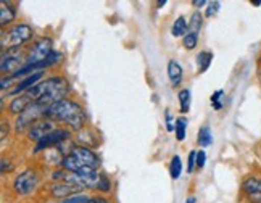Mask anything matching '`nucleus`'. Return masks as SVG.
Listing matches in <instances>:
<instances>
[{"label":"nucleus","instance_id":"f257e3e1","mask_svg":"<svg viewBox=\"0 0 261 203\" xmlns=\"http://www.w3.org/2000/svg\"><path fill=\"white\" fill-rule=\"evenodd\" d=\"M69 92V84L65 78H48L44 83L34 86L33 89H29L28 92H24L33 102L42 104L47 108L50 105H54L55 102L63 100L65 95Z\"/></svg>","mask_w":261,"mask_h":203},{"label":"nucleus","instance_id":"f03ea898","mask_svg":"<svg viewBox=\"0 0 261 203\" xmlns=\"http://www.w3.org/2000/svg\"><path fill=\"white\" fill-rule=\"evenodd\" d=\"M45 116L57 119V121H63V123H66L73 131L83 129L84 124H86V111H84V108L79 104H76V102L68 100V98L58 100V102H55L54 105H50L47 108Z\"/></svg>","mask_w":261,"mask_h":203},{"label":"nucleus","instance_id":"7ed1b4c3","mask_svg":"<svg viewBox=\"0 0 261 203\" xmlns=\"http://www.w3.org/2000/svg\"><path fill=\"white\" fill-rule=\"evenodd\" d=\"M33 37V28L28 24H16L13 28H10L8 31L2 33V48L4 50H12L18 48L19 45L26 44L28 40H31Z\"/></svg>","mask_w":261,"mask_h":203},{"label":"nucleus","instance_id":"20e7f679","mask_svg":"<svg viewBox=\"0 0 261 203\" xmlns=\"http://www.w3.org/2000/svg\"><path fill=\"white\" fill-rule=\"evenodd\" d=\"M52 54H54L52 40H50L48 37H42L31 47V50H29V54H28V57L24 60V65H28V66L39 65V63L45 62V60Z\"/></svg>","mask_w":261,"mask_h":203},{"label":"nucleus","instance_id":"39448f33","mask_svg":"<svg viewBox=\"0 0 261 203\" xmlns=\"http://www.w3.org/2000/svg\"><path fill=\"white\" fill-rule=\"evenodd\" d=\"M37 182H39L37 172L33 171V169H26L19 176L15 177L13 189H15V192L18 195H28L37 187Z\"/></svg>","mask_w":261,"mask_h":203},{"label":"nucleus","instance_id":"423d86ee","mask_svg":"<svg viewBox=\"0 0 261 203\" xmlns=\"http://www.w3.org/2000/svg\"><path fill=\"white\" fill-rule=\"evenodd\" d=\"M47 113V107L42 105V104H37V102H34V104L29 107L24 113H21L18 116L16 119V129L18 131H21L28 126H33L37 123V119L41 118V116H45Z\"/></svg>","mask_w":261,"mask_h":203},{"label":"nucleus","instance_id":"0eeeda50","mask_svg":"<svg viewBox=\"0 0 261 203\" xmlns=\"http://www.w3.org/2000/svg\"><path fill=\"white\" fill-rule=\"evenodd\" d=\"M68 137H69L68 131H65V129H54L52 133H48L47 136H44L39 142H36L34 151H41V150H45V148H50V147L60 145L62 142L68 140Z\"/></svg>","mask_w":261,"mask_h":203},{"label":"nucleus","instance_id":"6e6552de","mask_svg":"<svg viewBox=\"0 0 261 203\" xmlns=\"http://www.w3.org/2000/svg\"><path fill=\"white\" fill-rule=\"evenodd\" d=\"M69 154H71L73 157H76L79 161H83L84 165H87V166H90V168H94V169H97V168L100 166V158H98L89 147H81V145L73 147Z\"/></svg>","mask_w":261,"mask_h":203},{"label":"nucleus","instance_id":"1a4fd4ad","mask_svg":"<svg viewBox=\"0 0 261 203\" xmlns=\"http://www.w3.org/2000/svg\"><path fill=\"white\" fill-rule=\"evenodd\" d=\"M23 63V58H21V54H19L18 48H12L8 50V54H4L2 55V65H0V69H2V73H10V71L13 69H19L18 66Z\"/></svg>","mask_w":261,"mask_h":203},{"label":"nucleus","instance_id":"9d476101","mask_svg":"<svg viewBox=\"0 0 261 203\" xmlns=\"http://www.w3.org/2000/svg\"><path fill=\"white\" fill-rule=\"evenodd\" d=\"M244 192L253 203H261V179H247L244 182Z\"/></svg>","mask_w":261,"mask_h":203},{"label":"nucleus","instance_id":"9b49d317","mask_svg":"<svg viewBox=\"0 0 261 203\" xmlns=\"http://www.w3.org/2000/svg\"><path fill=\"white\" fill-rule=\"evenodd\" d=\"M52 131H54L52 121H37V123L33 124L31 129H29V139L39 142L44 136L52 133Z\"/></svg>","mask_w":261,"mask_h":203},{"label":"nucleus","instance_id":"f8f14e48","mask_svg":"<svg viewBox=\"0 0 261 203\" xmlns=\"http://www.w3.org/2000/svg\"><path fill=\"white\" fill-rule=\"evenodd\" d=\"M83 189H79L73 184H68V182H63V184H55L52 187V195L55 198H69L73 195H77Z\"/></svg>","mask_w":261,"mask_h":203},{"label":"nucleus","instance_id":"ddd939ff","mask_svg":"<svg viewBox=\"0 0 261 203\" xmlns=\"http://www.w3.org/2000/svg\"><path fill=\"white\" fill-rule=\"evenodd\" d=\"M44 76V71H36V73L29 74L28 78H24L21 83L18 84V87L13 89L12 94H21V92H28L29 89H33L34 86H37V81Z\"/></svg>","mask_w":261,"mask_h":203},{"label":"nucleus","instance_id":"4468645a","mask_svg":"<svg viewBox=\"0 0 261 203\" xmlns=\"http://www.w3.org/2000/svg\"><path fill=\"white\" fill-rule=\"evenodd\" d=\"M34 104V102L29 98L26 94H23V95H18L16 98H13L12 100V104H10V111H12L13 115H21V113H24V111L31 107Z\"/></svg>","mask_w":261,"mask_h":203},{"label":"nucleus","instance_id":"2eb2a0df","mask_svg":"<svg viewBox=\"0 0 261 203\" xmlns=\"http://www.w3.org/2000/svg\"><path fill=\"white\" fill-rule=\"evenodd\" d=\"M168 78L171 81V84L176 87L182 81V68L176 62V60H169L168 62Z\"/></svg>","mask_w":261,"mask_h":203},{"label":"nucleus","instance_id":"dca6fc26","mask_svg":"<svg viewBox=\"0 0 261 203\" xmlns=\"http://www.w3.org/2000/svg\"><path fill=\"white\" fill-rule=\"evenodd\" d=\"M15 19V8L7 5V2H0V24L7 26L8 23H12Z\"/></svg>","mask_w":261,"mask_h":203},{"label":"nucleus","instance_id":"f3484780","mask_svg":"<svg viewBox=\"0 0 261 203\" xmlns=\"http://www.w3.org/2000/svg\"><path fill=\"white\" fill-rule=\"evenodd\" d=\"M171 34L174 37H184L187 34V21L184 16L176 18V21L173 23V28H171Z\"/></svg>","mask_w":261,"mask_h":203},{"label":"nucleus","instance_id":"a211bd4d","mask_svg":"<svg viewBox=\"0 0 261 203\" xmlns=\"http://www.w3.org/2000/svg\"><path fill=\"white\" fill-rule=\"evenodd\" d=\"M212 60H213L212 52H200L197 55V66H198L200 73H203V71H206L210 68V65H212Z\"/></svg>","mask_w":261,"mask_h":203},{"label":"nucleus","instance_id":"6ab92c4d","mask_svg":"<svg viewBox=\"0 0 261 203\" xmlns=\"http://www.w3.org/2000/svg\"><path fill=\"white\" fill-rule=\"evenodd\" d=\"M197 142H198V145H202V147L212 145V142H213L212 129H210L208 126L200 128V131H198V137H197Z\"/></svg>","mask_w":261,"mask_h":203},{"label":"nucleus","instance_id":"aec40b11","mask_svg":"<svg viewBox=\"0 0 261 203\" xmlns=\"http://www.w3.org/2000/svg\"><path fill=\"white\" fill-rule=\"evenodd\" d=\"M179 105H180V113H189L190 110V90L182 89L179 92Z\"/></svg>","mask_w":261,"mask_h":203},{"label":"nucleus","instance_id":"412c9836","mask_svg":"<svg viewBox=\"0 0 261 203\" xmlns=\"http://www.w3.org/2000/svg\"><path fill=\"white\" fill-rule=\"evenodd\" d=\"M180 172H182V163H180V158L174 155L171 158V165H169V174H171L173 179H179Z\"/></svg>","mask_w":261,"mask_h":203},{"label":"nucleus","instance_id":"4be33fe9","mask_svg":"<svg viewBox=\"0 0 261 203\" xmlns=\"http://www.w3.org/2000/svg\"><path fill=\"white\" fill-rule=\"evenodd\" d=\"M202 24H203V18H202V13L195 12L192 16H190V21H189V28L192 29L190 33H195L198 34V31L202 29Z\"/></svg>","mask_w":261,"mask_h":203},{"label":"nucleus","instance_id":"5701e85b","mask_svg":"<svg viewBox=\"0 0 261 203\" xmlns=\"http://www.w3.org/2000/svg\"><path fill=\"white\" fill-rule=\"evenodd\" d=\"M174 124H176L174 129H176L177 140H184V137H186V128H187V119L186 118H177Z\"/></svg>","mask_w":261,"mask_h":203},{"label":"nucleus","instance_id":"b1692460","mask_svg":"<svg viewBox=\"0 0 261 203\" xmlns=\"http://www.w3.org/2000/svg\"><path fill=\"white\" fill-rule=\"evenodd\" d=\"M197 42H198V34L195 33H189L182 37V45L187 50H194L197 47Z\"/></svg>","mask_w":261,"mask_h":203},{"label":"nucleus","instance_id":"393cba45","mask_svg":"<svg viewBox=\"0 0 261 203\" xmlns=\"http://www.w3.org/2000/svg\"><path fill=\"white\" fill-rule=\"evenodd\" d=\"M221 97H223V90H218L212 95V105L215 110H221L223 108V104H221Z\"/></svg>","mask_w":261,"mask_h":203},{"label":"nucleus","instance_id":"a878e982","mask_svg":"<svg viewBox=\"0 0 261 203\" xmlns=\"http://www.w3.org/2000/svg\"><path fill=\"white\" fill-rule=\"evenodd\" d=\"M90 198L87 195H81V194H77V195H73V197H69V198H65V201L62 203H87Z\"/></svg>","mask_w":261,"mask_h":203},{"label":"nucleus","instance_id":"bb28decb","mask_svg":"<svg viewBox=\"0 0 261 203\" xmlns=\"http://www.w3.org/2000/svg\"><path fill=\"white\" fill-rule=\"evenodd\" d=\"M219 7H221L219 2H210V4H208V8H206V12H205V15H206L208 18L215 16V15L219 12Z\"/></svg>","mask_w":261,"mask_h":203},{"label":"nucleus","instance_id":"cd10ccee","mask_svg":"<svg viewBox=\"0 0 261 203\" xmlns=\"http://www.w3.org/2000/svg\"><path fill=\"white\" fill-rule=\"evenodd\" d=\"M195 166H197V151H190L187 160V172H192Z\"/></svg>","mask_w":261,"mask_h":203},{"label":"nucleus","instance_id":"c85d7f7f","mask_svg":"<svg viewBox=\"0 0 261 203\" xmlns=\"http://www.w3.org/2000/svg\"><path fill=\"white\" fill-rule=\"evenodd\" d=\"M205 161H206V154H205V150H198V151H197V166H198V168H203V166H205Z\"/></svg>","mask_w":261,"mask_h":203},{"label":"nucleus","instance_id":"c756f323","mask_svg":"<svg viewBox=\"0 0 261 203\" xmlns=\"http://www.w3.org/2000/svg\"><path fill=\"white\" fill-rule=\"evenodd\" d=\"M165 116H166V129H168V131H173V129H174V126H173V118H171V113H169L168 110H166Z\"/></svg>","mask_w":261,"mask_h":203},{"label":"nucleus","instance_id":"7c9ffc66","mask_svg":"<svg viewBox=\"0 0 261 203\" xmlns=\"http://www.w3.org/2000/svg\"><path fill=\"white\" fill-rule=\"evenodd\" d=\"M87 203H110V201L103 197H97V198H90Z\"/></svg>","mask_w":261,"mask_h":203},{"label":"nucleus","instance_id":"2f4dec72","mask_svg":"<svg viewBox=\"0 0 261 203\" xmlns=\"http://www.w3.org/2000/svg\"><path fill=\"white\" fill-rule=\"evenodd\" d=\"M7 169H8V171L12 169V165H10V161L2 160V172H7Z\"/></svg>","mask_w":261,"mask_h":203},{"label":"nucleus","instance_id":"473e14b6","mask_svg":"<svg viewBox=\"0 0 261 203\" xmlns=\"http://www.w3.org/2000/svg\"><path fill=\"white\" fill-rule=\"evenodd\" d=\"M195 7H203L205 5V0H195V2H192Z\"/></svg>","mask_w":261,"mask_h":203},{"label":"nucleus","instance_id":"72a5a7b5","mask_svg":"<svg viewBox=\"0 0 261 203\" xmlns=\"http://www.w3.org/2000/svg\"><path fill=\"white\" fill-rule=\"evenodd\" d=\"M186 203H195V197H189V198L186 200Z\"/></svg>","mask_w":261,"mask_h":203}]
</instances>
